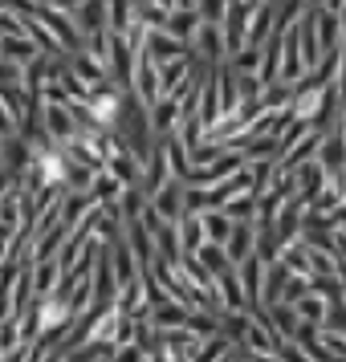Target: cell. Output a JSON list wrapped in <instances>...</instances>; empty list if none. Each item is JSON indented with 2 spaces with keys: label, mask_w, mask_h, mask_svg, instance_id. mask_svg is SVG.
<instances>
[{
  "label": "cell",
  "mask_w": 346,
  "mask_h": 362,
  "mask_svg": "<svg viewBox=\"0 0 346 362\" xmlns=\"http://www.w3.org/2000/svg\"><path fill=\"white\" fill-rule=\"evenodd\" d=\"M322 102H326V98H322V94L313 90V94H306L301 102H294V115H297V118H313L318 110H322Z\"/></svg>",
  "instance_id": "3957f363"
},
{
  "label": "cell",
  "mask_w": 346,
  "mask_h": 362,
  "mask_svg": "<svg viewBox=\"0 0 346 362\" xmlns=\"http://www.w3.org/2000/svg\"><path fill=\"white\" fill-rule=\"evenodd\" d=\"M37 322H41V329H53V326H62V322H69V301L66 297H45L37 305Z\"/></svg>",
  "instance_id": "7a4b0ae2"
},
{
  "label": "cell",
  "mask_w": 346,
  "mask_h": 362,
  "mask_svg": "<svg viewBox=\"0 0 346 362\" xmlns=\"http://www.w3.org/2000/svg\"><path fill=\"white\" fill-rule=\"evenodd\" d=\"M127 334V322H122V305H110V310L102 313L98 322H90V329H86V342H94V346H115L118 338Z\"/></svg>",
  "instance_id": "6da1fadb"
}]
</instances>
